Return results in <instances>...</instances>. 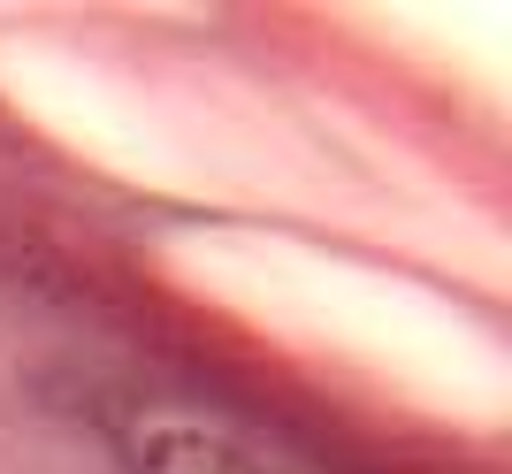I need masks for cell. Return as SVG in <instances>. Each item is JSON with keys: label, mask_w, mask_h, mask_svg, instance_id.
Segmentation results:
<instances>
[{"label": "cell", "mask_w": 512, "mask_h": 474, "mask_svg": "<svg viewBox=\"0 0 512 474\" xmlns=\"http://www.w3.org/2000/svg\"><path fill=\"white\" fill-rule=\"evenodd\" d=\"M123 459H130V474H260L230 436H214L207 421H184V413L138 421L123 436Z\"/></svg>", "instance_id": "obj_1"}]
</instances>
